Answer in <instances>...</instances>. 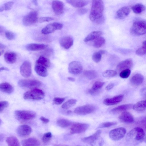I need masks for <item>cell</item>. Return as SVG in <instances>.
<instances>
[{
    "mask_svg": "<svg viewBox=\"0 0 146 146\" xmlns=\"http://www.w3.org/2000/svg\"><path fill=\"white\" fill-rule=\"evenodd\" d=\"M145 133L143 129L139 127H135L127 135L126 140L131 145H137L142 142L145 138Z\"/></svg>",
    "mask_w": 146,
    "mask_h": 146,
    "instance_id": "obj_1",
    "label": "cell"
},
{
    "mask_svg": "<svg viewBox=\"0 0 146 146\" xmlns=\"http://www.w3.org/2000/svg\"><path fill=\"white\" fill-rule=\"evenodd\" d=\"M63 27V25L58 22H54L48 24L43 28L41 33L43 34H47L52 33L55 31L60 30Z\"/></svg>",
    "mask_w": 146,
    "mask_h": 146,
    "instance_id": "obj_12",
    "label": "cell"
},
{
    "mask_svg": "<svg viewBox=\"0 0 146 146\" xmlns=\"http://www.w3.org/2000/svg\"><path fill=\"white\" fill-rule=\"evenodd\" d=\"M4 31V28L1 26H0V32L1 33L2 32H3Z\"/></svg>",
    "mask_w": 146,
    "mask_h": 146,
    "instance_id": "obj_62",
    "label": "cell"
},
{
    "mask_svg": "<svg viewBox=\"0 0 146 146\" xmlns=\"http://www.w3.org/2000/svg\"><path fill=\"white\" fill-rule=\"evenodd\" d=\"M44 93L42 90L35 88L25 92L23 96L26 100H40L44 98Z\"/></svg>",
    "mask_w": 146,
    "mask_h": 146,
    "instance_id": "obj_5",
    "label": "cell"
},
{
    "mask_svg": "<svg viewBox=\"0 0 146 146\" xmlns=\"http://www.w3.org/2000/svg\"><path fill=\"white\" fill-rule=\"evenodd\" d=\"M103 34L102 32L100 31H95L90 33L84 39V41L88 42L95 40L98 37L100 36Z\"/></svg>",
    "mask_w": 146,
    "mask_h": 146,
    "instance_id": "obj_30",
    "label": "cell"
},
{
    "mask_svg": "<svg viewBox=\"0 0 146 146\" xmlns=\"http://www.w3.org/2000/svg\"><path fill=\"white\" fill-rule=\"evenodd\" d=\"M84 76L89 80H92L96 78L98 76L96 71L94 70H88L85 71L83 73Z\"/></svg>",
    "mask_w": 146,
    "mask_h": 146,
    "instance_id": "obj_34",
    "label": "cell"
},
{
    "mask_svg": "<svg viewBox=\"0 0 146 146\" xmlns=\"http://www.w3.org/2000/svg\"><path fill=\"white\" fill-rule=\"evenodd\" d=\"M133 109L137 111H142L146 109V100L139 101L133 106Z\"/></svg>",
    "mask_w": 146,
    "mask_h": 146,
    "instance_id": "obj_32",
    "label": "cell"
},
{
    "mask_svg": "<svg viewBox=\"0 0 146 146\" xmlns=\"http://www.w3.org/2000/svg\"><path fill=\"white\" fill-rule=\"evenodd\" d=\"M132 105L130 104H125L119 106L111 109L110 112L112 113H116L126 111L132 107Z\"/></svg>",
    "mask_w": 146,
    "mask_h": 146,
    "instance_id": "obj_29",
    "label": "cell"
},
{
    "mask_svg": "<svg viewBox=\"0 0 146 146\" xmlns=\"http://www.w3.org/2000/svg\"><path fill=\"white\" fill-rule=\"evenodd\" d=\"M0 90L4 93L11 94L14 91L13 86L7 82H3L0 85Z\"/></svg>",
    "mask_w": 146,
    "mask_h": 146,
    "instance_id": "obj_31",
    "label": "cell"
},
{
    "mask_svg": "<svg viewBox=\"0 0 146 146\" xmlns=\"http://www.w3.org/2000/svg\"><path fill=\"white\" fill-rule=\"evenodd\" d=\"M38 13L35 11H31L25 15L23 19V24L29 26L37 22Z\"/></svg>",
    "mask_w": 146,
    "mask_h": 146,
    "instance_id": "obj_7",
    "label": "cell"
},
{
    "mask_svg": "<svg viewBox=\"0 0 146 146\" xmlns=\"http://www.w3.org/2000/svg\"><path fill=\"white\" fill-rule=\"evenodd\" d=\"M96 109L94 105H86L76 108L74 112L78 115H84L93 113Z\"/></svg>",
    "mask_w": 146,
    "mask_h": 146,
    "instance_id": "obj_9",
    "label": "cell"
},
{
    "mask_svg": "<svg viewBox=\"0 0 146 146\" xmlns=\"http://www.w3.org/2000/svg\"><path fill=\"white\" fill-rule=\"evenodd\" d=\"M105 18L103 16L97 19L95 22L98 24H100L103 23L105 21Z\"/></svg>",
    "mask_w": 146,
    "mask_h": 146,
    "instance_id": "obj_51",
    "label": "cell"
},
{
    "mask_svg": "<svg viewBox=\"0 0 146 146\" xmlns=\"http://www.w3.org/2000/svg\"><path fill=\"white\" fill-rule=\"evenodd\" d=\"M57 125L62 128H66L69 127L71 124V122L65 119H59L56 121Z\"/></svg>",
    "mask_w": 146,
    "mask_h": 146,
    "instance_id": "obj_36",
    "label": "cell"
},
{
    "mask_svg": "<svg viewBox=\"0 0 146 146\" xmlns=\"http://www.w3.org/2000/svg\"><path fill=\"white\" fill-rule=\"evenodd\" d=\"M67 112L68 113H70L71 112V111L70 110H68L67 111Z\"/></svg>",
    "mask_w": 146,
    "mask_h": 146,
    "instance_id": "obj_63",
    "label": "cell"
},
{
    "mask_svg": "<svg viewBox=\"0 0 146 146\" xmlns=\"http://www.w3.org/2000/svg\"><path fill=\"white\" fill-rule=\"evenodd\" d=\"M21 143L24 146H39L40 144V143L38 139L33 137L23 140L21 141Z\"/></svg>",
    "mask_w": 146,
    "mask_h": 146,
    "instance_id": "obj_28",
    "label": "cell"
},
{
    "mask_svg": "<svg viewBox=\"0 0 146 146\" xmlns=\"http://www.w3.org/2000/svg\"><path fill=\"white\" fill-rule=\"evenodd\" d=\"M143 76L141 74H137L131 78L130 81L132 85L137 86L141 84L143 82Z\"/></svg>",
    "mask_w": 146,
    "mask_h": 146,
    "instance_id": "obj_27",
    "label": "cell"
},
{
    "mask_svg": "<svg viewBox=\"0 0 146 146\" xmlns=\"http://www.w3.org/2000/svg\"><path fill=\"white\" fill-rule=\"evenodd\" d=\"M104 84V82L101 81L96 82L93 85L92 87L90 89L88 92L92 95H95L98 94L100 89Z\"/></svg>",
    "mask_w": 146,
    "mask_h": 146,
    "instance_id": "obj_25",
    "label": "cell"
},
{
    "mask_svg": "<svg viewBox=\"0 0 146 146\" xmlns=\"http://www.w3.org/2000/svg\"><path fill=\"white\" fill-rule=\"evenodd\" d=\"M114 86V84L113 83H110L106 87V89L107 90H109L112 89Z\"/></svg>",
    "mask_w": 146,
    "mask_h": 146,
    "instance_id": "obj_53",
    "label": "cell"
},
{
    "mask_svg": "<svg viewBox=\"0 0 146 146\" xmlns=\"http://www.w3.org/2000/svg\"><path fill=\"white\" fill-rule=\"evenodd\" d=\"M59 42L62 47L65 49H67L73 45V39L70 36H64L61 37L60 39Z\"/></svg>",
    "mask_w": 146,
    "mask_h": 146,
    "instance_id": "obj_17",
    "label": "cell"
},
{
    "mask_svg": "<svg viewBox=\"0 0 146 146\" xmlns=\"http://www.w3.org/2000/svg\"><path fill=\"white\" fill-rule=\"evenodd\" d=\"M14 4L13 1H9L1 5L0 7V11L2 12L4 10L8 11L12 8Z\"/></svg>",
    "mask_w": 146,
    "mask_h": 146,
    "instance_id": "obj_40",
    "label": "cell"
},
{
    "mask_svg": "<svg viewBox=\"0 0 146 146\" xmlns=\"http://www.w3.org/2000/svg\"><path fill=\"white\" fill-rule=\"evenodd\" d=\"M5 35L9 40H12L15 38V36L14 33L10 31H6L5 32Z\"/></svg>",
    "mask_w": 146,
    "mask_h": 146,
    "instance_id": "obj_47",
    "label": "cell"
},
{
    "mask_svg": "<svg viewBox=\"0 0 146 146\" xmlns=\"http://www.w3.org/2000/svg\"><path fill=\"white\" fill-rule=\"evenodd\" d=\"M5 46L4 45L0 43V55L3 53L4 52V49L5 48Z\"/></svg>",
    "mask_w": 146,
    "mask_h": 146,
    "instance_id": "obj_55",
    "label": "cell"
},
{
    "mask_svg": "<svg viewBox=\"0 0 146 146\" xmlns=\"http://www.w3.org/2000/svg\"><path fill=\"white\" fill-rule=\"evenodd\" d=\"M77 100L75 99H71L68 100L62 106V108L64 109H68L74 105L76 103Z\"/></svg>",
    "mask_w": 146,
    "mask_h": 146,
    "instance_id": "obj_39",
    "label": "cell"
},
{
    "mask_svg": "<svg viewBox=\"0 0 146 146\" xmlns=\"http://www.w3.org/2000/svg\"><path fill=\"white\" fill-rule=\"evenodd\" d=\"M102 54L99 51L94 53L92 55V59L95 62L97 63L101 60Z\"/></svg>",
    "mask_w": 146,
    "mask_h": 146,
    "instance_id": "obj_42",
    "label": "cell"
},
{
    "mask_svg": "<svg viewBox=\"0 0 146 146\" xmlns=\"http://www.w3.org/2000/svg\"><path fill=\"white\" fill-rule=\"evenodd\" d=\"M40 119L44 123H47L49 121V119L43 116L41 117Z\"/></svg>",
    "mask_w": 146,
    "mask_h": 146,
    "instance_id": "obj_54",
    "label": "cell"
},
{
    "mask_svg": "<svg viewBox=\"0 0 146 146\" xmlns=\"http://www.w3.org/2000/svg\"><path fill=\"white\" fill-rule=\"evenodd\" d=\"M130 12L129 8L128 6H124L119 9L116 12L115 18L118 19H122L126 17Z\"/></svg>",
    "mask_w": 146,
    "mask_h": 146,
    "instance_id": "obj_20",
    "label": "cell"
},
{
    "mask_svg": "<svg viewBox=\"0 0 146 146\" xmlns=\"http://www.w3.org/2000/svg\"><path fill=\"white\" fill-rule=\"evenodd\" d=\"M65 98H64L55 97L53 99L54 103L57 105L61 104L65 100Z\"/></svg>",
    "mask_w": 146,
    "mask_h": 146,
    "instance_id": "obj_49",
    "label": "cell"
},
{
    "mask_svg": "<svg viewBox=\"0 0 146 146\" xmlns=\"http://www.w3.org/2000/svg\"><path fill=\"white\" fill-rule=\"evenodd\" d=\"M131 9L134 13L140 14L144 11L146 8L141 3H137L132 6Z\"/></svg>",
    "mask_w": 146,
    "mask_h": 146,
    "instance_id": "obj_33",
    "label": "cell"
},
{
    "mask_svg": "<svg viewBox=\"0 0 146 146\" xmlns=\"http://www.w3.org/2000/svg\"><path fill=\"white\" fill-rule=\"evenodd\" d=\"M102 54V55L106 53L107 51L104 50H101L99 51Z\"/></svg>",
    "mask_w": 146,
    "mask_h": 146,
    "instance_id": "obj_61",
    "label": "cell"
},
{
    "mask_svg": "<svg viewBox=\"0 0 146 146\" xmlns=\"http://www.w3.org/2000/svg\"><path fill=\"white\" fill-rule=\"evenodd\" d=\"M141 124L146 128V117L141 121Z\"/></svg>",
    "mask_w": 146,
    "mask_h": 146,
    "instance_id": "obj_56",
    "label": "cell"
},
{
    "mask_svg": "<svg viewBox=\"0 0 146 146\" xmlns=\"http://www.w3.org/2000/svg\"><path fill=\"white\" fill-rule=\"evenodd\" d=\"M48 45L46 44L36 43H31L27 44L25 46L26 49L30 51H39L46 48Z\"/></svg>",
    "mask_w": 146,
    "mask_h": 146,
    "instance_id": "obj_23",
    "label": "cell"
},
{
    "mask_svg": "<svg viewBox=\"0 0 146 146\" xmlns=\"http://www.w3.org/2000/svg\"><path fill=\"white\" fill-rule=\"evenodd\" d=\"M117 72L116 71L112 70H107L104 71L103 74V76L106 78H110L116 75Z\"/></svg>",
    "mask_w": 146,
    "mask_h": 146,
    "instance_id": "obj_41",
    "label": "cell"
},
{
    "mask_svg": "<svg viewBox=\"0 0 146 146\" xmlns=\"http://www.w3.org/2000/svg\"><path fill=\"white\" fill-rule=\"evenodd\" d=\"M52 137V134L51 132H48L45 133L43 135L42 140L44 143H46L49 142Z\"/></svg>",
    "mask_w": 146,
    "mask_h": 146,
    "instance_id": "obj_44",
    "label": "cell"
},
{
    "mask_svg": "<svg viewBox=\"0 0 146 146\" xmlns=\"http://www.w3.org/2000/svg\"><path fill=\"white\" fill-rule=\"evenodd\" d=\"M36 63L43 65L48 68L50 65V62L49 59L42 56H40L36 60Z\"/></svg>",
    "mask_w": 146,
    "mask_h": 146,
    "instance_id": "obj_38",
    "label": "cell"
},
{
    "mask_svg": "<svg viewBox=\"0 0 146 146\" xmlns=\"http://www.w3.org/2000/svg\"><path fill=\"white\" fill-rule=\"evenodd\" d=\"M9 146H19L20 143L17 138L15 136H11L7 139L6 140Z\"/></svg>",
    "mask_w": 146,
    "mask_h": 146,
    "instance_id": "obj_35",
    "label": "cell"
},
{
    "mask_svg": "<svg viewBox=\"0 0 146 146\" xmlns=\"http://www.w3.org/2000/svg\"><path fill=\"white\" fill-rule=\"evenodd\" d=\"M0 70V71L3 70L8 71L9 70V69L7 67H1Z\"/></svg>",
    "mask_w": 146,
    "mask_h": 146,
    "instance_id": "obj_58",
    "label": "cell"
},
{
    "mask_svg": "<svg viewBox=\"0 0 146 146\" xmlns=\"http://www.w3.org/2000/svg\"><path fill=\"white\" fill-rule=\"evenodd\" d=\"M116 122H106L100 124L98 126V128H104L109 127L116 125Z\"/></svg>",
    "mask_w": 146,
    "mask_h": 146,
    "instance_id": "obj_45",
    "label": "cell"
},
{
    "mask_svg": "<svg viewBox=\"0 0 146 146\" xmlns=\"http://www.w3.org/2000/svg\"><path fill=\"white\" fill-rule=\"evenodd\" d=\"M17 55L15 52L8 51L6 52L4 56L5 61L9 64L15 63L17 59Z\"/></svg>",
    "mask_w": 146,
    "mask_h": 146,
    "instance_id": "obj_24",
    "label": "cell"
},
{
    "mask_svg": "<svg viewBox=\"0 0 146 146\" xmlns=\"http://www.w3.org/2000/svg\"><path fill=\"white\" fill-rule=\"evenodd\" d=\"M66 2L74 7H82L86 5L88 3L85 0H66Z\"/></svg>",
    "mask_w": 146,
    "mask_h": 146,
    "instance_id": "obj_26",
    "label": "cell"
},
{
    "mask_svg": "<svg viewBox=\"0 0 146 146\" xmlns=\"http://www.w3.org/2000/svg\"><path fill=\"white\" fill-rule=\"evenodd\" d=\"M144 141H145V142L146 143V136L145 137Z\"/></svg>",
    "mask_w": 146,
    "mask_h": 146,
    "instance_id": "obj_64",
    "label": "cell"
},
{
    "mask_svg": "<svg viewBox=\"0 0 146 146\" xmlns=\"http://www.w3.org/2000/svg\"><path fill=\"white\" fill-rule=\"evenodd\" d=\"M18 84L21 87L33 89L40 86L41 82L36 80L22 79L18 81Z\"/></svg>",
    "mask_w": 146,
    "mask_h": 146,
    "instance_id": "obj_6",
    "label": "cell"
},
{
    "mask_svg": "<svg viewBox=\"0 0 146 146\" xmlns=\"http://www.w3.org/2000/svg\"><path fill=\"white\" fill-rule=\"evenodd\" d=\"M16 119L21 122H25L30 120L36 116V113L32 111L25 110H17L14 112Z\"/></svg>",
    "mask_w": 146,
    "mask_h": 146,
    "instance_id": "obj_4",
    "label": "cell"
},
{
    "mask_svg": "<svg viewBox=\"0 0 146 146\" xmlns=\"http://www.w3.org/2000/svg\"><path fill=\"white\" fill-rule=\"evenodd\" d=\"M82 65L81 63L78 61H73L70 62L69 64L68 72L72 74H79L82 72Z\"/></svg>",
    "mask_w": 146,
    "mask_h": 146,
    "instance_id": "obj_10",
    "label": "cell"
},
{
    "mask_svg": "<svg viewBox=\"0 0 146 146\" xmlns=\"http://www.w3.org/2000/svg\"><path fill=\"white\" fill-rule=\"evenodd\" d=\"M104 6L102 0H92V6L89 15L90 20L95 22L103 15Z\"/></svg>",
    "mask_w": 146,
    "mask_h": 146,
    "instance_id": "obj_2",
    "label": "cell"
},
{
    "mask_svg": "<svg viewBox=\"0 0 146 146\" xmlns=\"http://www.w3.org/2000/svg\"><path fill=\"white\" fill-rule=\"evenodd\" d=\"M140 94L143 97L146 98V87L143 88L141 90Z\"/></svg>",
    "mask_w": 146,
    "mask_h": 146,
    "instance_id": "obj_52",
    "label": "cell"
},
{
    "mask_svg": "<svg viewBox=\"0 0 146 146\" xmlns=\"http://www.w3.org/2000/svg\"><path fill=\"white\" fill-rule=\"evenodd\" d=\"M88 11L87 9L82 7L80 8L78 10V12L79 14L82 15L86 14Z\"/></svg>",
    "mask_w": 146,
    "mask_h": 146,
    "instance_id": "obj_50",
    "label": "cell"
},
{
    "mask_svg": "<svg viewBox=\"0 0 146 146\" xmlns=\"http://www.w3.org/2000/svg\"><path fill=\"white\" fill-rule=\"evenodd\" d=\"M54 19L53 18L50 17H41L38 19L37 22L42 23L47 22L53 20Z\"/></svg>",
    "mask_w": 146,
    "mask_h": 146,
    "instance_id": "obj_46",
    "label": "cell"
},
{
    "mask_svg": "<svg viewBox=\"0 0 146 146\" xmlns=\"http://www.w3.org/2000/svg\"><path fill=\"white\" fill-rule=\"evenodd\" d=\"M32 2L36 6L38 5L37 0H31Z\"/></svg>",
    "mask_w": 146,
    "mask_h": 146,
    "instance_id": "obj_60",
    "label": "cell"
},
{
    "mask_svg": "<svg viewBox=\"0 0 146 146\" xmlns=\"http://www.w3.org/2000/svg\"><path fill=\"white\" fill-rule=\"evenodd\" d=\"M131 71L130 69H127L122 70L119 74L120 76L123 78H127L130 75Z\"/></svg>",
    "mask_w": 146,
    "mask_h": 146,
    "instance_id": "obj_43",
    "label": "cell"
},
{
    "mask_svg": "<svg viewBox=\"0 0 146 146\" xmlns=\"http://www.w3.org/2000/svg\"><path fill=\"white\" fill-rule=\"evenodd\" d=\"M119 120L122 122L130 123L133 122L134 118L130 113L127 111L123 112L119 117Z\"/></svg>",
    "mask_w": 146,
    "mask_h": 146,
    "instance_id": "obj_18",
    "label": "cell"
},
{
    "mask_svg": "<svg viewBox=\"0 0 146 146\" xmlns=\"http://www.w3.org/2000/svg\"><path fill=\"white\" fill-rule=\"evenodd\" d=\"M52 5V9L56 15H59L63 13L64 5L62 2L57 0H54Z\"/></svg>",
    "mask_w": 146,
    "mask_h": 146,
    "instance_id": "obj_15",
    "label": "cell"
},
{
    "mask_svg": "<svg viewBox=\"0 0 146 146\" xmlns=\"http://www.w3.org/2000/svg\"><path fill=\"white\" fill-rule=\"evenodd\" d=\"M142 46L146 52V40L143 42Z\"/></svg>",
    "mask_w": 146,
    "mask_h": 146,
    "instance_id": "obj_57",
    "label": "cell"
},
{
    "mask_svg": "<svg viewBox=\"0 0 146 146\" xmlns=\"http://www.w3.org/2000/svg\"><path fill=\"white\" fill-rule=\"evenodd\" d=\"M89 125L86 123H76L71 126L70 130L72 134H79L85 132L88 129Z\"/></svg>",
    "mask_w": 146,
    "mask_h": 146,
    "instance_id": "obj_11",
    "label": "cell"
},
{
    "mask_svg": "<svg viewBox=\"0 0 146 146\" xmlns=\"http://www.w3.org/2000/svg\"><path fill=\"white\" fill-rule=\"evenodd\" d=\"M133 65L132 60L131 58L127 59L120 62L117 65L116 69L118 71H121L125 69H130Z\"/></svg>",
    "mask_w": 146,
    "mask_h": 146,
    "instance_id": "obj_21",
    "label": "cell"
},
{
    "mask_svg": "<svg viewBox=\"0 0 146 146\" xmlns=\"http://www.w3.org/2000/svg\"><path fill=\"white\" fill-rule=\"evenodd\" d=\"M20 72L21 75L25 78L31 76L32 67L31 64L29 61L26 60L23 62L20 67Z\"/></svg>",
    "mask_w": 146,
    "mask_h": 146,
    "instance_id": "obj_13",
    "label": "cell"
},
{
    "mask_svg": "<svg viewBox=\"0 0 146 146\" xmlns=\"http://www.w3.org/2000/svg\"><path fill=\"white\" fill-rule=\"evenodd\" d=\"M123 95H119L111 98L105 99L104 100L103 103L107 106L113 105L120 102L123 99Z\"/></svg>",
    "mask_w": 146,
    "mask_h": 146,
    "instance_id": "obj_19",
    "label": "cell"
},
{
    "mask_svg": "<svg viewBox=\"0 0 146 146\" xmlns=\"http://www.w3.org/2000/svg\"><path fill=\"white\" fill-rule=\"evenodd\" d=\"M32 131L31 128L27 125L19 126L17 129L18 135L20 137H24L29 135Z\"/></svg>",
    "mask_w": 146,
    "mask_h": 146,
    "instance_id": "obj_14",
    "label": "cell"
},
{
    "mask_svg": "<svg viewBox=\"0 0 146 146\" xmlns=\"http://www.w3.org/2000/svg\"><path fill=\"white\" fill-rule=\"evenodd\" d=\"M126 132L125 128L120 127L111 130L109 133L110 138L114 141H117L122 138Z\"/></svg>",
    "mask_w": 146,
    "mask_h": 146,
    "instance_id": "obj_8",
    "label": "cell"
},
{
    "mask_svg": "<svg viewBox=\"0 0 146 146\" xmlns=\"http://www.w3.org/2000/svg\"><path fill=\"white\" fill-rule=\"evenodd\" d=\"M101 133V131L100 130H98L92 135L82 138L81 140L85 143L92 145L99 139Z\"/></svg>",
    "mask_w": 146,
    "mask_h": 146,
    "instance_id": "obj_16",
    "label": "cell"
},
{
    "mask_svg": "<svg viewBox=\"0 0 146 146\" xmlns=\"http://www.w3.org/2000/svg\"><path fill=\"white\" fill-rule=\"evenodd\" d=\"M68 79L70 81L72 82H74L75 80V79L73 77H69L68 78Z\"/></svg>",
    "mask_w": 146,
    "mask_h": 146,
    "instance_id": "obj_59",
    "label": "cell"
},
{
    "mask_svg": "<svg viewBox=\"0 0 146 146\" xmlns=\"http://www.w3.org/2000/svg\"><path fill=\"white\" fill-rule=\"evenodd\" d=\"M47 67L46 66L37 63H35V70L36 73L39 76L45 77L48 74Z\"/></svg>",
    "mask_w": 146,
    "mask_h": 146,
    "instance_id": "obj_22",
    "label": "cell"
},
{
    "mask_svg": "<svg viewBox=\"0 0 146 146\" xmlns=\"http://www.w3.org/2000/svg\"><path fill=\"white\" fill-rule=\"evenodd\" d=\"M105 42V38L100 36L95 40L93 44V46L95 48H99L104 45Z\"/></svg>",
    "mask_w": 146,
    "mask_h": 146,
    "instance_id": "obj_37",
    "label": "cell"
},
{
    "mask_svg": "<svg viewBox=\"0 0 146 146\" xmlns=\"http://www.w3.org/2000/svg\"><path fill=\"white\" fill-rule=\"evenodd\" d=\"M132 35L138 36L146 33V21L138 20L134 21L130 30Z\"/></svg>",
    "mask_w": 146,
    "mask_h": 146,
    "instance_id": "obj_3",
    "label": "cell"
},
{
    "mask_svg": "<svg viewBox=\"0 0 146 146\" xmlns=\"http://www.w3.org/2000/svg\"><path fill=\"white\" fill-rule=\"evenodd\" d=\"M0 112H2L4 109L7 107L9 105V102L6 101H1L0 102Z\"/></svg>",
    "mask_w": 146,
    "mask_h": 146,
    "instance_id": "obj_48",
    "label": "cell"
}]
</instances>
